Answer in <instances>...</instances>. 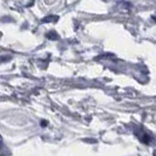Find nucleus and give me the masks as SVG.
Returning <instances> with one entry per match:
<instances>
[{"label":"nucleus","instance_id":"nucleus-1","mask_svg":"<svg viewBox=\"0 0 156 156\" xmlns=\"http://www.w3.org/2000/svg\"><path fill=\"white\" fill-rule=\"evenodd\" d=\"M136 135H137V137L141 140V142H143V143H146V144H151L153 143V135L147 132V130H142V129H137L136 132Z\"/></svg>","mask_w":156,"mask_h":156},{"label":"nucleus","instance_id":"nucleus-2","mask_svg":"<svg viewBox=\"0 0 156 156\" xmlns=\"http://www.w3.org/2000/svg\"><path fill=\"white\" fill-rule=\"evenodd\" d=\"M46 37H47V39H49V40H59V38H60V37H59V34L54 31L47 32Z\"/></svg>","mask_w":156,"mask_h":156},{"label":"nucleus","instance_id":"nucleus-3","mask_svg":"<svg viewBox=\"0 0 156 156\" xmlns=\"http://www.w3.org/2000/svg\"><path fill=\"white\" fill-rule=\"evenodd\" d=\"M58 19H59L58 16H48L46 18H44L41 21L42 23H54V21H58Z\"/></svg>","mask_w":156,"mask_h":156},{"label":"nucleus","instance_id":"nucleus-4","mask_svg":"<svg viewBox=\"0 0 156 156\" xmlns=\"http://www.w3.org/2000/svg\"><path fill=\"white\" fill-rule=\"evenodd\" d=\"M8 60H11V56H4V58H0V62H1V61H8Z\"/></svg>","mask_w":156,"mask_h":156},{"label":"nucleus","instance_id":"nucleus-5","mask_svg":"<svg viewBox=\"0 0 156 156\" xmlns=\"http://www.w3.org/2000/svg\"><path fill=\"white\" fill-rule=\"evenodd\" d=\"M153 19H154V21H156V16H153Z\"/></svg>","mask_w":156,"mask_h":156}]
</instances>
